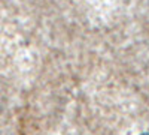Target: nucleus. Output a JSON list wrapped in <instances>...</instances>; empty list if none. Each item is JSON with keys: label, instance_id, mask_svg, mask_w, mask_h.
Instances as JSON below:
<instances>
[{"label": "nucleus", "instance_id": "1", "mask_svg": "<svg viewBox=\"0 0 149 135\" xmlns=\"http://www.w3.org/2000/svg\"><path fill=\"white\" fill-rule=\"evenodd\" d=\"M142 135H149V132H146V134H142Z\"/></svg>", "mask_w": 149, "mask_h": 135}]
</instances>
